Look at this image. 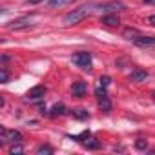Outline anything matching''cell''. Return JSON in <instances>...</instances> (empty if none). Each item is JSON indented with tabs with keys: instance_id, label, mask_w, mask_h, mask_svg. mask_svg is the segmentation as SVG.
Returning <instances> with one entry per match:
<instances>
[{
	"instance_id": "obj_1",
	"label": "cell",
	"mask_w": 155,
	"mask_h": 155,
	"mask_svg": "<svg viewBox=\"0 0 155 155\" xmlns=\"http://www.w3.org/2000/svg\"><path fill=\"white\" fill-rule=\"evenodd\" d=\"M90 13H91V6H81V8H77V9L69 11V13L64 17V26H75V24H79V22L84 20Z\"/></svg>"
},
{
	"instance_id": "obj_2",
	"label": "cell",
	"mask_w": 155,
	"mask_h": 155,
	"mask_svg": "<svg viewBox=\"0 0 155 155\" xmlns=\"http://www.w3.org/2000/svg\"><path fill=\"white\" fill-rule=\"evenodd\" d=\"M22 140H24L22 133L17 131V130H6V128L0 130V142L2 144H8V142L17 144V142H22Z\"/></svg>"
},
{
	"instance_id": "obj_3",
	"label": "cell",
	"mask_w": 155,
	"mask_h": 155,
	"mask_svg": "<svg viewBox=\"0 0 155 155\" xmlns=\"http://www.w3.org/2000/svg\"><path fill=\"white\" fill-rule=\"evenodd\" d=\"M73 62L79 66V68H82V69H90L93 58H91V53H88V51H79V53L73 55Z\"/></svg>"
},
{
	"instance_id": "obj_4",
	"label": "cell",
	"mask_w": 155,
	"mask_h": 155,
	"mask_svg": "<svg viewBox=\"0 0 155 155\" xmlns=\"http://www.w3.org/2000/svg\"><path fill=\"white\" fill-rule=\"evenodd\" d=\"M31 22H33V18H29V17H22V18H17V20L9 22V24H8V29H11V31L26 29V28H29V26H31Z\"/></svg>"
},
{
	"instance_id": "obj_5",
	"label": "cell",
	"mask_w": 155,
	"mask_h": 155,
	"mask_svg": "<svg viewBox=\"0 0 155 155\" xmlns=\"http://www.w3.org/2000/svg\"><path fill=\"white\" fill-rule=\"evenodd\" d=\"M104 13H117V11H122V9H126V6L122 4V2H119V0H111V2H106V4H102V6H99Z\"/></svg>"
},
{
	"instance_id": "obj_6",
	"label": "cell",
	"mask_w": 155,
	"mask_h": 155,
	"mask_svg": "<svg viewBox=\"0 0 155 155\" xmlns=\"http://www.w3.org/2000/svg\"><path fill=\"white\" fill-rule=\"evenodd\" d=\"M86 91H88V86H86V82H82V81H77V82H73V86H71V93H73V97H77V99H82V97L86 95Z\"/></svg>"
},
{
	"instance_id": "obj_7",
	"label": "cell",
	"mask_w": 155,
	"mask_h": 155,
	"mask_svg": "<svg viewBox=\"0 0 155 155\" xmlns=\"http://www.w3.org/2000/svg\"><path fill=\"white\" fill-rule=\"evenodd\" d=\"M146 79H148V71L146 69H140V68L133 69L131 75H130V81L131 82H144Z\"/></svg>"
},
{
	"instance_id": "obj_8",
	"label": "cell",
	"mask_w": 155,
	"mask_h": 155,
	"mask_svg": "<svg viewBox=\"0 0 155 155\" xmlns=\"http://www.w3.org/2000/svg\"><path fill=\"white\" fill-rule=\"evenodd\" d=\"M44 95H46V86H35L28 91V99H31V101H38Z\"/></svg>"
},
{
	"instance_id": "obj_9",
	"label": "cell",
	"mask_w": 155,
	"mask_h": 155,
	"mask_svg": "<svg viewBox=\"0 0 155 155\" xmlns=\"http://www.w3.org/2000/svg\"><path fill=\"white\" fill-rule=\"evenodd\" d=\"M101 22L104 24V26H108V28H117L119 24H120V20H119V17L117 15H106V17H102L101 18Z\"/></svg>"
},
{
	"instance_id": "obj_10",
	"label": "cell",
	"mask_w": 155,
	"mask_h": 155,
	"mask_svg": "<svg viewBox=\"0 0 155 155\" xmlns=\"http://www.w3.org/2000/svg\"><path fill=\"white\" fill-rule=\"evenodd\" d=\"M122 35H124V38H128V40H135V38L140 37V31L135 29V28H126V29L122 31Z\"/></svg>"
},
{
	"instance_id": "obj_11",
	"label": "cell",
	"mask_w": 155,
	"mask_h": 155,
	"mask_svg": "<svg viewBox=\"0 0 155 155\" xmlns=\"http://www.w3.org/2000/svg\"><path fill=\"white\" fill-rule=\"evenodd\" d=\"M137 46H153L155 44V37H144V35H140L139 38H135L133 40Z\"/></svg>"
},
{
	"instance_id": "obj_12",
	"label": "cell",
	"mask_w": 155,
	"mask_h": 155,
	"mask_svg": "<svg viewBox=\"0 0 155 155\" xmlns=\"http://www.w3.org/2000/svg\"><path fill=\"white\" fill-rule=\"evenodd\" d=\"M68 113V110H66V106L64 104H55L53 108H51V117H60V115H66Z\"/></svg>"
},
{
	"instance_id": "obj_13",
	"label": "cell",
	"mask_w": 155,
	"mask_h": 155,
	"mask_svg": "<svg viewBox=\"0 0 155 155\" xmlns=\"http://www.w3.org/2000/svg\"><path fill=\"white\" fill-rule=\"evenodd\" d=\"M73 117L79 120H86V119H90V113H88V110L79 108V110H73Z\"/></svg>"
},
{
	"instance_id": "obj_14",
	"label": "cell",
	"mask_w": 155,
	"mask_h": 155,
	"mask_svg": "<svg viewBox=\"0 0 155 155\" xmlns=\"http://www.w3.org/2000/svg\"><path fill=\"white\" fill-rule=\"evenodd\" d=\"M99 106H101V110H102V111H106V113H110V111H111V102H110V99H108V97L99 99Z\"/></svg>"
},
{
	"instance_id": "obj_15",
	"label": "cell",
	"mask_w": 155,
	"mask_h": 155,
	"mask_svg": "<svg viewBox=\"0 0 155 155\" xmlns=\"http://www.w3.org/2000/svg\"><path fill=\"white\" fill-rule=\"evenodd\" d=\"M84 146H86L88 150H99V148H101V142H99L97 139H91V137H88V139L84 140Z\"/></svg>"
},
{
	"instance_id": "obj_16",
	"label": "cell",
	"mask_w": 155,
	"mask_h": 155,
	"mask_svg": "<svg viewBox=\"0 0 155 155\" xmlns=\"http://www.w3.org/2000/svg\"><path fill=\"white\" fill-rule=\"evenodd\" d=\"M71 2H75V0H49L48 6H49V8H62V6L71 4Z\"/></svg>"
},
{
	"instance_id": "obj_17",
	"label": "cell",
	"mask_w": 155,
	"mask_h": 155,
	"mask_svg": "<svg viewBox=\"0 0 155 155\" xmlns=\"http://www.w3.org/2000/svg\"><path fill=\"white\" fill-rule=\"evenodd\" d=\"M51 153H53V148L48 144H42L37 148V155H51Z\"/></svg>"
},
{
	"instance_id": "obj_18",
	"label": "cell",
	"mask_w": 155,
	"mask_h": 155,
	"mask_svg": "<svg viewBox=\"0 0 155 155\" xmlns=\"http://www.w3.org/2000/svg\"><path fill=\"white\" fill-rule=\"evenodd\" d=\"M9 153H11V155H20V153H24V146H22V142L13 144V146L9 148Z\"/></svg>"
},
{
	"instance_id": "obj_19",
	"label": "cell",
	"mask_w": 155,
	"mask_h": 155,
	"mask_svg": "<svg viewBox=\"0 0 155 155\" xmlns=\"http://www.w3.org/2000/svg\"><path fill=\"white\" fill-rule=\"evenodd\" d=\"M8 81H9V73H8V69H6V68H2V69H0V82L6 84Z\"/></svg>"
},
{
	"instance_id": "obj_20",
	"label": "cell",
	"mask_w": 155,
	"mask_h": 155,
	"mask_svg": "<svg viewBox=\"0 0 155 155\" xmlns=\"http://www.w3.org/2000/svg\"><path fill=\"white\" fill-rule=\"evenodd\" d=\"M135 148L137 150H146L148 148V140L146 139H137L135 140Z\"/></svg>"
},
{
	"instance_id": "obj_21",
	"label": "cell",
	"mask_w": 155,
	"mask_h": 155,
	"mask_svg": "<svg viewBox=\"0 0 155 155\" xmlns=\"http://www.w3.org/2000/svg\"><path fill=\"white\" fill-rule=\"evenodd\" d=\"M99 84H101V86H104V88H108V86L111 84V77H108V75L101 77V81H99Z\"/></svg>"
},
{
	"instance_id": "obj_22",
	"label": "cell",
	"mask_w": 155,
	"mask_h": 155,
	"mask_svg": "<svg viewBox=\"0 0 155 155\" xmlns=\"http://www.w3.org/2000/svg\"><path fill=\"white\" fill-rule=\"evenodd\" d=\"M95 95H97L99 99H102V97H108V93H106V88H104V86H99V88L95 90Z\"/></svg>"
},
{
	"instance_id": "obj_23",
	"label": "cell",
	"mask_w": 155,
	"mask_h": 155,
	"mask_svg": "<svg viewBox=\"0 0 155 155\" xmlns=\"http://www.w3.org/2000/svg\"><path fill=\"white\" fill-rule=\"evenodd\" d=\"M148 22H150L151 26H155V15H150V18H148Z\"/></svg>"
},
{
	"instance_id": "obj_24",
	"label": "cell",
	"mask_w": 155,
	"mask_h": 155,
	"mask_svg": "<svg viewBox=\"0 0 155 155\" xmlns=\"http://www.w3.org/2000/svg\"><path fill=\"white\" fill-rule=\"evenodd\" d=\"M144 4H151V6H153V4H155V0H144Z\"/></svg>"
},
{
	"instance_id": "obj_25",
	"label": "cell",
	"mask_w": 155,
	"mask_h": 155,
	"mask_svg": "<svg viewBox=\"0 0 155 155\" xmlns=\"http://www.w3.org/2000/svg\"><path fill=\"white\" fill-rule=\"evenodd\" d=\"M31 4H38V2H42V0H29Z\"/></svg>"
},
{
	"instance_id": "obj_26",
	"label": "cell",
	"mask_w": 155,
	"mask_h": 155,
	"mask_svg": "<svg viewBox=\"0 0 155 155\" xmlns=\"http://www.w3.org/2000/svg\"><path fill=\"white\" fill-rule=\"evenodd\" d=\"M151 97H153V101H155V91H153V93H151Z\"/></svg>"
}]
</instances>
